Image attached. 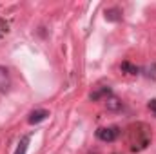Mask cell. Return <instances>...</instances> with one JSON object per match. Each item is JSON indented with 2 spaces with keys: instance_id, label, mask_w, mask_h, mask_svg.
<instances>
[{
  "instance_id": "6da1fadb",
  "label": "cell",
  "mask_w": 156,
  "mask_h": 154,
  "mask_svg": "<svg viewBox=\"0 0 156 154\" xmlns=\"http://www.w3.org/2000/svg\"><path fill=\"white\" fill-rule=\"evenodd\" d=\"M118 134H120V129L118 127H102V129L96 131V136L102 142H115L118 138Z\"/></svg>"
},
{
  "instance_id": "7a4b0ae2",
  "label": "cell",
  "mask_w": 156,
  "mask_h": 154,
  "mask_svg": "<svg viewBox=\"0 0 156 154\" xmlns=\"http://www.w3.org/2000/svg\"><path fill=\"white\" fill-rule=\"evenodd\" d=\"M47 116H49V111H45V109H37V111H33V113L29 114L27 121H29L31 125H37V123H40V121H44Z\"/></svg>"
},
{
  "instance_id": "3957f363",
  "label": "cell",
  "mask_w": 156,
  "mask_h": 154,
  "mask_svg": "<svg viewBox=\"0 0 156 154\" xmlns=\"http://www.w3.org/2000/svg\"><path fill=\"white\" fill-rule=\"evenodd\" d=\"M9 89V71L0 65V93Z\"/></svg>"
},
{
  "instance_id": "277c9868",
  "label": "cell",
  "mask_w": 156,
  "mask_h": 154,
  "mask_svg": "<svg viewBox=\"0 0 156 154\" xmlns=\"http://www.w3.org/2000/svg\"><path fill=\"white\" fill-rule=\"evenodd\" d=\"M120 18H122V11L118 7H111V9L105 11V20L107 22H118Z\"/></svg>"
},
{
  "instance_id": "5b68a950",
  "label": "cell",
  "mask_w": 156,
  "mask_h": 154,
  "mask_svg": "<svg viewBox=\"0 0 156 154\" xmlns=\"http://www.w3.org/2000/svg\"><path fill=\"white\" fill-rule=\"evenodd\" d=\"M105 107H107V111H120L122 109V102L118 98H115V96H111V98L105 100Z\"/></svg>"
},
{
  "instance_id": "8992f818",
  "label": "cell",
  "mask_w": 156,
  "mask_h": 154,
  "mask_svg": "<svg viewBox=\"0 0 156 154\" xmlns=\"http://www.w3.org/2000/svg\"><path fill=\"white\" fill-rule=\"evenodd\" d=\"M109 94H111V89H109V87H104V89H98V91L91 93V100L96 102V100H100V98H107Z\"/></svg>"
},
{
  "instance_id": "52a82bcc",
  "label": "cell",
  "mask_w": 156,
  "mask_h": 154,
  "mask_svg": "<svg viewBox=\"0 0 156 154\" xmlns=\"http://www.w3.org/2000/svg\"><path fill=\"white\" fill-rule=\"evenodd\" d=\"M27 145H29V136H24V138L20 140V143H18V147H16L15 154H26V151H27Z\"/></svg>"
},
{
  "instance_id": "ba28073f",
  "label": "cell",
  "mask_w": 156,
  "mask_h": 154,
  "mask_svg": "<svg viewBox=\"0 0 156 154\" xmlns=\"http://www.w3.org/2000/svg\"><path fill=\"white\" fill-rule=\"evenodd\" d=\"M122 69H123V71H129L131 75H136V73H138V67L131 65L129 62H123V64H122Z\"/></svg>"
},
{
  "instance_id": "9c48e42d",
  "label": "cell",
  "mask_w": 156,
  "mask_h": 154,
  "mask_svg": "<svg viewBox=\"0 0 156 154\" xmlns=\"http://www.w3.org/2000/svg\"><path fill=\"white\" fill-rule=\"evenodd\" d=\"M149 109L156 114V100H151V102H149Z\"/></svg>"
}]
</instances>
